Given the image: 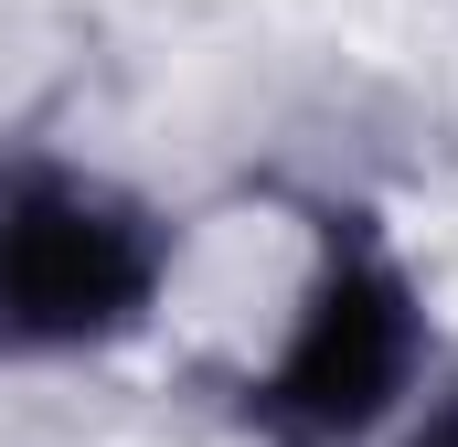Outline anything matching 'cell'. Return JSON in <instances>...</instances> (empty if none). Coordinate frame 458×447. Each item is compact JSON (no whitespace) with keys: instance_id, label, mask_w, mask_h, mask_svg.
<instances>
[{"instance_id":"cell-1","label":"cell","mask_w":458,"mask_h":447,"mask_svg":"<svg viewBox=\"0 0 458 447\" xmlns=\"http://www.w3.org/2000/svg\"><path fill=\"white\" fill-rule=\"evenodd\" d=\"M149 299V234L128 203L64 181V171H21L0 181V341H107Z\"/></svg>"},{"instance_id":"cell-2","label":"cell","mask_w":458,"mask_h":447,"mask_svg":"<svg viewBox=\"0 0 458 447\" xmlns=\"http://www.w3.org/2000/svg\"><path fill=\"white\" fill-rule=\"evenodd\" d=\"M405 362H416V320H405L394 266L342 256V266L320 277L310 320H299V351L277 362V384H267L256 405H267V426H288V437H352V426L384 416V394L405 384Z\"/></svg>"},{"instance_id":"cell-3","label":"cell","mask_w":458,"mask_h":447,"mask_svg":"<svg viewBox=\"0 0 458 447\" xmlns=\"http://www.w3.org/2000/svg\"><path fill=\"white\" fill-rule=\"evenodd\" d=\"M416 447H458V394L437 405V416H427V426H416Z\"/></svg>"}]
</instances>
